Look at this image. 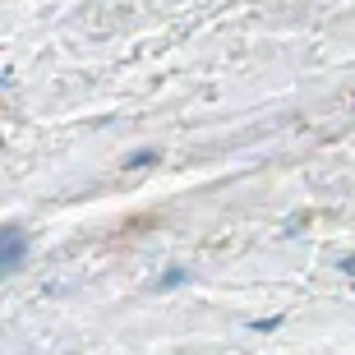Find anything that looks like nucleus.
<instances>
[{
    "label": "nucleus",
    "instance_id": "f257e3e1",
    "mask_svg": "<svg viewBox=\"0 0 355 355\" xmlns=\"http://www.w3.org/2000/svg\"><path fill=\"white\" fill-rule=\"evenodd\" d=\"M28 259V236L19 226H0V272L5 268H19Z\"/></svg>",
    "mask_w": 355,
    "mask_h": 355
},
{
    "label": "nucleus",
    "instance_id": "f03ea898",
    "mask_svg": "<svg viewBox=\"0 0 355 355\" xmlns=\"http://www.w3.org/2000/svg\"><path fill=\"white\" fill-rule=\"evenodd\" d=\"M180 282H184V268H171V272H162L157 291H171V286H180Z\"/></svg>",
    "mask_w": 355,
    "mask_h": 355
},
{
    "label": "nucleus",
    "instance_id": "7ed1b4c3",
    "mask_svg": "<svg viewBox=\"0 0 355 355\" xmlns=\"http://www.w3.org/2000/svg\"><path fill=\"white\" fill-rule=\"evenodd\" d=\"M148 162H157V153H134L125 166H130V171H139V166H148Z\"/></svg>",
    "mask_w": 355,
    "mask_h": 355
},
{
    "label": "nucleus",
    "instance_id": "20e7f679",
    "mask_svg": "<svg viewBox=\"0 0 355 355\" xmlns=\"http://www.w3.org/2000/svg\"><path fill=\"white\" fill-rule=\"evenodd\" d=\"M277 323H282V318H254V332H272Z\"/></svg>",
    "mask_w": 355,
    "mask_h": 355
},
{
    "label": "nucleus",
    "instance_id": "39448f33",
    "mask_svg": "<svg viewBox=\"0 0 355 355\" xmlns=\"http://www.w3.org/2000/svg\"><path fill=\"white\" fill-rule=\"evenodd\" d=\"M342 272H351V277H355V259H342Z\"/></svg>",
    "mask_w": 355,
    "mask_h": 355
}]
</instances>
